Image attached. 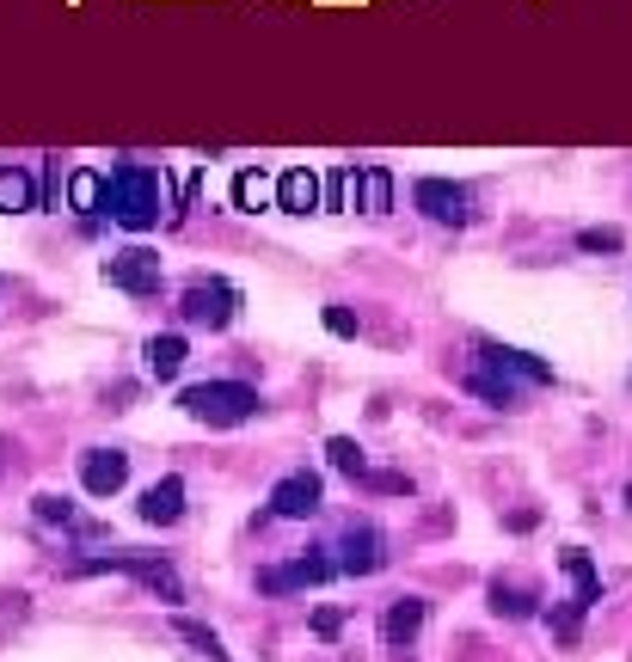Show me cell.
Returning <instances> with one entry per match:
<instances>
[{"label": "cell", "instance_id": "obj_18", "mask_svg": "<svg viewBox=\"0 0 632 662\" xmlns=\"http://www.w3.org/2000/svg\"><path fill=\"white\" fill-rule=\"evenodd\" d=\"M0 209H7V215L37 209V172H25V166H7V172H0Z\"/></svg>", "mask_w": 632, "mask_h": 662}, {"label": "cell", "instance_id": "obj_28", "mask_svg": "<svg viewBox=\"0 0 632 662\" xmlns=\"http://www.w3.org/2000/svg\"><path fill=\"white\" fill-rule=\"evenodd\" d=\"M313 632H320V638H338V613H332V608L313 613Z\"/></svg>", "mask_w": 632, "mask_h": 662}, {"label": "cell", "instance_id": "obj_6", "mask_svg": "<svg viewBox=\"0 0 632 662\" xmlns=\"http://www.w3.org/2000/svg\"><path fill=\"white\" fill-rule=\"evenodd\" d=\"M104 283L123 295H160V252L148 246H123V252L104 258Z\"/></svg>", "mask_w": 632, "mask_h": 662}, {"label": "cell", "instance_id": "obj_8", "mask_svg": "<svg viewBox=\"0 0 632 662\" xmlns=\"http://www.w3.org/2000/svg\"><path fill=\"white\" fill-rule=\"evenodd\" d=\"M381 564H387V534L369 522H350L344 527V559L338 571H350V577H375Z\"/></svg>", "mask_w": 632, "mask_h": 662}, {"label": "cell", "instance_id": "obj_19", "mask_svg": "<svg viewBox=\"0 0 632 662\" xmlns=\"http://www.w3.org/2000/svg\"><path fill=\"white\" fill-rule=\"evenodd\" d=\"M69 197H74V209H80L86 221L104 215V172H74V178H69Z\"/></svg>", "mask_w": 632, "mask_h": 662}, {"label": "cell", "instance_id": "obj_2", "mask_svg": "<svg viewBox=\"0 0 632 662\" xmlns=\"http://www.w3.org/2000/svg\"><path fill=\"white\" fill-rule=\"evenodd\" d=\"M178 405L209 429H234L246 417H258V387H246V380H197V387L178 392Z\"/></svg>", "mask_w": 632, "mask_h": 662}, {"label": "cell", "instance_id": "obj_13", "mask_svg": "<svg viewBox=\"0 0 632 662\" xmlns=\"http://www.w3.org/2000/svg\"><path fill=\"white\" fill-rule=\"evenodd\" d=\"M418 632H424V601H418V595H406V601H394V608L381 613V638H387L394 650L411 645Z\"/></svg>", "mask_w": 632, "mask_h": 662}, {"label": "cell", "instance_id": "obj_22", "mask_svg": "<svg viewBox=\"0 0 632 662\" xmlns=\"http://www.w3.org/2000/svg\"><path fill=\"white\" fill-rule=\"evenodd\" d=\"M492 613L529 620V613H534V589H516V583H492Z\"/></svg>", "mask_w": 632, "mask_h": 662}, {"label": "cell", "instance_id": "obj_10", "mask_svg": "<svg viewBox=\"0 0 632 662\" xmlns=\"http://www.w3.org/2000/svg\"><path fill=\"white\" fill-rule=\"evenodd\" d=\"M80 485L92 497H117L123 485H129V454H117V448H86L80 454Z\"/></svg>", "mask_w": 632, "mask_h": 662}, {"label": "cell", "instance_id": "obj_11", "mask_svg": "<svg viewBox=\"0 0 632 662\" xmlns=\"http://www.w3.org/2000/svg\"><path fill=\"white\" fill-rule=\"evenodd\" d=\"M178 515H185V478L166 473L160 485H148V491H141V522H148V527H172Z\"/></svg>", "mask_w": 632, "mask_h": 662}, {"label": "cell", "instance_id": "obj_26", "mask_svg": "<svg viewBox=\"0 0 632 662\" xmlns=\"http://www.w3.org/2000/svg\"><path fill=\"white\" fill-rule=\"evenodd\" d=\"M325 332H338V338H357V313H350V307H325Z\"/></svg>", "mask_w": 632, "mask_h": 662}, {"label": "cell", "instance_id": "obj_25", "mask_svg": "<svg viewBox=\"0 0 632 662\" xmlns=\"http://www.w3.org/2000/svg\"><path fill=\"white\" fill-rule=\"evenodd\" d=\"M178 638H190V645H197V650H209V657H215V662H227L222 638H215V632H209V626H197V620H178Z\"/></svg>", "mask_w": 632, "mask_h": 662}, {"label": "cell", "instance_id": "obj_23", "mask_svg": "<svg viewBox=\"0 0 632 662\" xmlns=\"http://www.w3.org/2000/svg\"><path fill=\"white\" fill-rule=\"evenodd\" d=\"M325 454H332V466H338V473H350V478L369 473V460H362V448L350 436H332V441H325Z\"/></svg>", "mask_w": 632, "mask_h": 662}, {"label": "cell", "instance_id": "obj_3", "mask_svg": "<svg viewBox=\"0 0 632 662\" xmlns=\"http://www.w3.org/2000/svg\"><path fill=\"white\" fill-rule=\"evenodd\" d=\"M178 313H185V325L227 332L234 313H239V289L227 283V276H197V283H185V295H178Z\"/></svg>", "mask_w": 632, "mask_h": 662}, {"label": "cell", "instance_id": "obj_27", "mask_svg": "<svg viewBox=\"0 0 632 662\" xmlns=\"http://www.w3.org/2000/svg\"><path fill=\"white\" fill-rule=\"evenodd\" d=\"M362 478H369L375 491H394V497H399V491H411V478H406V473H362Z\"/></svg>", "mask_w": 632, "mask_h": 662}, {"label": "cell", "instance_id": "obj_15", "mask_svg": "<svg viewBox=\"0 0 632 662\" xmlns=\"http://www.w3.org/2000/svg\"><path fill=\"white\" fill-rule=\"evenodd\" d=\"M276 209H295V215H308V209H320V178L313 172H283L276 178Z\"/></svg>", "mask_w": 632, "mask_h": 662}, {"label": "cell", "instance_id": "obj_16", "mask_svg": "<svg viewBox=\"0 0 632 662\" xmlns=\"http://www.w3.org/2000/svg\"><path fill=\"white\" fill-rule=\"evenodd\" d=\"M185 357H190V344L178 338V332H160V338H148V374H154V380H172V374L185 369Z\"/></svg>", "mask_w": 632, "mask_h": 662}, {"label": "cell", "instance_id": "obj_21", "mask_svg": "<svg viewBox=\"0 0 632 662\" xmlns=\"http://www.w3.org/2000/svg\"><path fill=\"white\" fill-rule=\"evenodd\" d=\"M234 197H239V209H276V178H264V172H239Z\"/></svg>", "mask_w": 632, "mask_h": 662}, {"label": "cell", "instance_id": "obj_12", "mask_svg": "<svg viewBox=\"0 0 632 662\" xmlns=\"http://www.w3.org/2000/svg\"><path fill=\"white\" fill-rule=\"evenodd\" d=\"M479 362H492L497 374H510V380H553V369L529 350H510V344H479Z\"/></svg>", "mask_w": 632, "mask_h": 662}, {"label": "cell", "instance_id": "obj_9", "mask_svg": "<svg viewBox=\"0 0 632 662\" xmlns=\"http://www.w3.org/2000/svg\"><path fill=\"white\" fill-rule=\"evenodd\" d=\"M320 497H325L320 473H283V478L271 485V510L283 515V522H301V515L320 510Z\"/></svg>", "mask_w": 632, "mask_h": 662}, {"label": "cell", "instance_id": "obj_4", "mask_svg": "<svg viewBox=\"0 0 632 662\" xmlns=\"http://www.w3.org/2000/svg\"><path fill=\"white\" fill-rule=\"evenodd\" d=\"M74 571H129V577H136L141 589H154L160 601H185L178 571H172L166 559H148V552H104V559H80Z\"/></svg>", "mask_w": 632, "mask_h": 662}, {"label": "cell", "instance_id": "obj_20", "mask_svg": "<svg viewBox=\"0 0 632 662\" xmlns=\"http://www.w3.org/2000/svg\"><path fill=\"white\" fill-rule=\"evenodd\" d=\"M357 185H362V209H369V215H387V209H394V178L381 166H362Z\"/></svg>", "mask_w": 632, "mask_h": 662}, {"label": "cell", "instance_id": "obj_24", "mask_svg": "<svg viewBox=\"0 0 632 662\" xmlns=\"http://www.w3.org/2000/svg\"><path fill=\"white\" fill-rule=\"evenodd\" d=\"M620 246H627L620 227H583L578 234V252H620Z\"/></svg>", "mask_w": 632, "mask_h": 662}, {"label": "cell", "instance_id": "obj_14", "mask_svg": "<svg viewBox=\"0 0 632 662\" xmlns=\"http://www.w3.org/2000/svg\"><path fill=\"white\" fill-rule=\"evenodd\" d=\"M559 564H565V577H571V589H578L571 601L590 613L602 601V577H596V564H590V552H578V546H571V552H559Z\"/></svg>", "mask_w": 632, "mask_h": 662}, {"label": "cell", "instance_id": "obj_17", "mask_svg": "<svg viewBox=\"0 0 632 662\" xmlns=\"http://www.w3.org/2000/svg\"><path fill=\"white\" fill-rule=\"evenodd\" d=\"M467 392H479V399H485V405H497V411L516 405V380H510V374H497L492 362H479V369L467 374Z\"/></svg>", "mask_w": 632, "mask_h": 662}, {"label": "cell", "instance_id": "obj_7", "mask_svg": "<svg viewBox=\"0 0 632 662\" xmlns=\"http://www.w3.org/2000/svg\"><path fill=\"white\" fill-rule=\"evenodd\" d=\"M411 203L424 209L430 221H443V227H467V221H473V197H467V185H455V178H418V185H411Z\"/></svg>", "mask_w": 632, "mask_h": 662}, {"label": "cell", "instance_id": "obj_5", "mask_svg": "<svg viewBox=\"0 0 632 662\" xmlns=\"http://www.w3.org/2000/svg\"><path fill=\"white\" fill-rule=\"evenodd\" d=\"M338 571V559H325L320 546H308L301 559H289V564H264L258 571V589L264 595H289V589H320L325 577Z\"/></svg>", "mask_w": 632, "mask_h": 662}, {"label": "cell", "instance_id": "obj_1", "mask_svg": "<svg viewBox=\"0 0 632 662\" xmlns=\"http://www.w3.org/2000/svg\"><path fill=\"white\" fill-rule=\"evenodd\" d=\"M166 197H172L166 172L148 166V160H123V166L104 172V215L129 227V234H148L166 215Z\"/></svg>", "mask_w": 632, "mask_h": 662}]
</instances>
